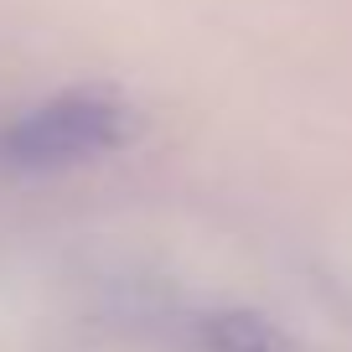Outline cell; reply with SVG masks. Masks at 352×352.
Instances as JSON below:
<instances>
[{
	"label": "cell",
	"instance_id": "1",
	"mask_svg": "<svg viewBox=\"0 0 352 352\" xmlns=\"http://www.w3.org/2000/svg\"><path fill=\"white\" fill-rule=\"evenodd\" d=\"M140 135V109L114 88H63L0 124V171H73Z\"/></svg>",
	"mask_w": 352,
	"mask_h": 352
},
{
	"label": "cell",
	"instance_id": "2",
	"mask_svg": "<svg viewBox=\"0 0 352 352\" xmlns=\"http://www.w3.org/2000/svg\"><path fill=\"white\" fill-rule=\"evenodd\" d=\"M192 327H197V342L208 352H290V342L264 316H249V311H208Z\"/></svg>",
	"mask_w": 352,
	"mask_h": 352
}]
</instances>
